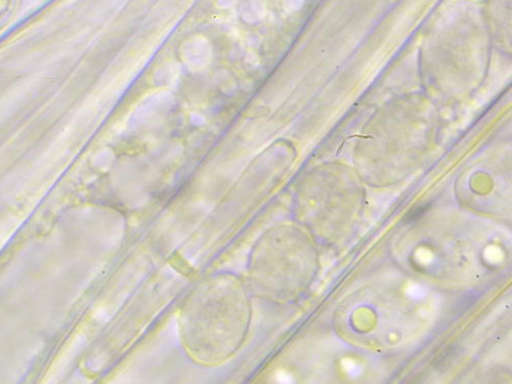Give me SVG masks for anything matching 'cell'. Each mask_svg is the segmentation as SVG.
Returning <instances> with one entry per match:
<instances>
[{"instance_id":"6da1fadb","label":"cell","mask_w":512,"mask_h":384,"mask_svg":"<svg viewBox=\"0 0 512 384\" xmlns=\"http://www.w3.org/2000/svg\"><path fill=\"white\" fill-rule=\"evenodd\" d=\"M15 7V0H0V29L9 22Z\"/></svg>"}]
</instances>
